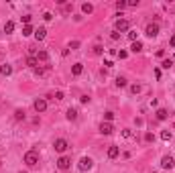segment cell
<instances>
[{
    "label": "cell",
    "mask_w": 175,
    "mask_h": 173,
    "mask_svg": "<svg viewBox=\"0 0 175 173\" xmlns=\"http://www.w3.org/2000/svg\"><path fill=\"white\" fill-rule=\"evenodd\" d=\"M25 163H27L29 167H35L39 163V153H37V151H27V153H25Z\"/></svg>",
    "instance_id": "1"
},
{
    "label": "cell",
    "mask_w": 175,
    "mask_h": 173,
    "mask_svg": "<svg viewBox=\"0 0 175 173\" xmlns=\"http://www.w3.org/2000/svg\"><path fill=\"white\" fill-rule=\"evenodd\" d=\"M145 35H147V37H151V39H153V37H157V35H159V25H157V22H151V25H147V29H145Z\"/></svg>",
    "instance_id": "2"
},
{
    "label": "cell",
    "mask_w": 175,
    "mask_h": 173,
    "mask_svg": "<svg viewBox=\"0 0 175 173\" xmlns=\"http://www.w3.org/2000/svg\"><path fill=\"white\" fill-rule=\"evenodd\" d=\"M53 147H55V151H57V153H65V151H67V147H69V143L65 139H57Z\"/></svg>",
    "instance_id": "3"
},
{
    "label": "cell",
    "mask_w": 175,
    "mask_h": 173,
    "mask_svg": "<svg viewBox=\"0 0 175 173\" xmlns=\"http://www.w3.org/2000/svg\"><path fill=\"white\" fill-rule=\"evenodd\" d=\"M69 165H71V159H69V157H65V155L57 159V167H59L61 171H67V169H69Z\"/></svg>",
    "instance_id": "4"
},
{
    "label": "cell",
    "mask_w": 175,
    "mask_h": 173,
    "mask_svg": "<svg viewBox=\"0 0 175 173\" xmlns=\"http://www.w3.org/2000/svg\"><path fill=\"white\" fill-rule=\"evenodd\" d=\"M92 167H94V161L90 159V157H81L80 159V169L81 171H90Z\"/></svg>",
    "instance_id": "5"
},
{
    "label": "cell",
    "mask_w": 175,
    "mask_h": 173,
    "mask_svg": "<svg viewBox=\"0 0 175 173\" xmlns=\"http://www.w3.org/2000/svg\"><path fill=\"white\" fill-rule=\"evenodd\" d=\"M33 108L37 110V112H45V110H47V100H45V98H37L35 104H33Z\"/></svg>",
    "instance_id": "6"
},
{
    "label": "cell",
    "mask_w": 175,
    "mask_h": 173,
    "mask_svg": "<svg viewBox=\"0 0 175 173\" xmlns=\"http://www.w3.org/2000/svg\"><path fill=\"white\" fill-rule=\"evenodd\" d=\"M128 27H130V22H128L126 19H118V20H116V25H114L116 33H120V31H128Z\"/></svg>",
    "instance_id": "7"
},
{
    "label": "cell",
    "mask_w": 175,
    "mask_h": 173,
    "mask_svg": "<svg viewBox=\"0 0 175 173\" xmlns=\"http://www.w3.org/2000/svg\"><path fill=\"white\" fill-rule=\"evenodd\" d=\"M161 167H163V169H173V167H175V161H173V157L165 155V157L161 159Z\"/></svg>",
    "instance_id": "8"
},
{
    "label": "cell",
    "mask_w": 175,
    "mask_h": 173,
    "mask_svg": "<svg viewBox=\"0 0 175 173\" xmlns=\"http://www.w3.org/2000/svg\"><path fill=\"white\" fill-rule=\"evenodd\" d=\"M112 130H114V128H112L110 122H102V124H100V133L102 134H106V137H108V134H112Z\"/></svg>",
    "instance_id": "9"
},
{
    "label": "cell",
    "mask_w": 175,
    "mask_h": 173,
    "mask_svg": "<svg viewBox=\"0 0 175 173\" xmlns=\"http://www.w3.org/2000/svg\"><path fill=\"white\" fill-rule=\"evenodd\" d=\"M81 73H84V65H81V63H74V67H71V75L77 78V75H81Z\"/></svg>",
    "instance_id": "10"
},
{
    "label": "cell",
    "mask_w": 175,
    "mask_h": 173,
    "mask_svg": "<svg viewBox=\"0 0 175 173\" xmlns=\"http://www.w3.org/2000/svg\"><path fill=\"white\" fill-rule=\"evenodd\" d=\"M130 51H132V53H141V51H142V43H141V41H132Z\"/></svg>",
    "instance_id": "11"
},
{
    "label": "cell",
    "mask_w": 175,
    "mask_h": 173,
    "mask_svg": "<svg viewBox=\"0 0 175 173\" xmlns=\"http://www.w3.org/2000/svg\"><path fill=\"white\" fill-rule=\"evenodd\" d=\"M118 155H120V149H118V147H110V149H108V157H110V159H116Z\"/></svg>",
    "instance_id": "12"
},
{
    "label": "cell",
    "mask_w": 175,
    "mask_h": 173,
    "mask_svg": "<svg viewBox=\"0 0 175 173\" xmlns=\"http://www.w3.org/2000/svg\"><path fill=\"white\" fill-rule=\"evenodd\" d=\"M81 12L84 14H92L94 12V6H92L90 2H84V4H81Z\"/></svg>",
    "instance_id": "13"
},
{
    "label": "cell",
    "mask_w": 175,
    "mask_h": 173,
    "mask_svg": "<svg viewBox=\"0 0 175 173\" xmlns=\"http://www.w3.org/2000/svg\"><path fill=\"white\" fill-rule=\"evenodd\" d=\"M35 37H37V41H43L45 37H47V31H45L43 27H41V29H37V31H35Z\"/></svg>",
    "instance_id": "14"
},
{
    "label": "cell",
    "mask_w": 175,
    "mask_h": 173,
    "mask_svg": "<svg viewBox=\"0 0 175 173\" xmlns=\"http://www.w3.org/2000/svg\"><path fill=\"white\" fill-rule=\"evenodd\" d=\"M167 110H165V108H159V110H157V120H167Z\"/></svg>",
    "instance_id": "15"
},
{
    "label": "cell",
    "mask_w": 175,
    "mask_h": 173,
    "mask_svg": "<svg viewBox=\"0 0 175 173\" xmlns=\"http://www.w3.org/2000/svg\"><path fill=\"white\" fill-rule=\"evenodd\" d=\"M65 118H67V120H75V118H77V110H75V108H69L67 114H65Z\"/></svg>",
    "instance_id": "16"
},
{
    "label": "cell",
    "mask_w": 175,
    "mask_h": 173,
    "mask_svg": "<svg viewBox=\"0 0 175 173\" xmlns=\"http://www.w3.org/2000/svg\"><path fill=\"white\" fill-rule=\"evenodd\" d=\"M37 63H39V61H37V57H33V55H29V57H27V65H29V67H33V69H35V67H37Z\"/></svg>",
    "instance_id": "17"
},
{
    "label": "cell",
    "mask_w": 175,
    "mask_h": 173,
    "mask_svg": "<svg viewBox=\"0 0 175 173\" xmlns=\"http://www.w3.org/2000/svg\"><path fill=\"white\" fill-rule=\"evenodd\" d=\"M35 31H33V27L31 25H27V27H22V37H31Z\"/></svg>",
    "instance_id": "18"
},
{
    "label": "cell",
    "mask_w": 175,
    "mask_h": 173,
    "mask_svg": "<svg viewBox=\"0 0 175 173\" xmlns=\"http://www.w3.org/2000/svg\"><path fill=\"white\" fill-rule=\"evenodd\" d=\"M0 73H2V75H10V73H12V67L10 65H2L0 67Z\"/></svg>",
    "instance_id": "19"
},
{
    "label": "cell",
    "mask_w": 175,
    "mask_h": 173,
    "mask_svg": "<svg viewBox=\"0 0 175 173\" xmlns=\"http://www.w3.org/2000/svg\"><path fill=\"white\" fill-rule=\"evenodd\" d=\"M12 31H14V22H12V20H8V22H6V25H4V33H12Z\"/></svg>",
    "instance_id": "20"
},
{
    "label": "cell",
    "mask_w": 175,
    "mask_h": 173,
    "mask_svg": "<svg viewBox=\"0 0 175 173\" xmlns=\"http://www.w3.org/2000/svg\"><path fill=\"white\" fill-rule=\"evenodd\" d=\"M47 61L49 59V53H47V51H39V53H37V61Z\"/></svg>",
    "instance_id": "21"
},
{
    "label": "cell",
    "mask_w": 175,
    "mask_h": 173,
    "mask_svg": "<svg viewBox=\"0 0 175 173\" xmlns=\"http://www.w3.org/2000/svg\"><path fill=\"white\" fill-rule=\"evenodd\" d=\"M126 84H128L126 78H116V86H118V88H124Z\"/></svg>",
    "instance_id": "22"
},
{
    "label": "cell",
    "mask_w": 175,
    "mask_h": 173,
    "mask_svg": "<svg viewBox=\"0 0 175 173\" xmlns=\"http://www.w3.org/2000/svg\"><path fill=\"white\" fill-rule=\"evenodd\" d=\"M141 90H142V88L139 86V84H132V86H130V92H132V94H141Z\"/></svg>",
    "instance_id": "23"
},
{
    "label": "cell",
    "mask_w": 175,
    "mask_h": 173,
    "mask_svg": "<svg viewBox=\"0 0 175 173\" xmlns=\"http://www.w3.org/2000/svg\"><path fill=\"white\" fill-rule=\"evenodd\" d=\"M161 139H163V140H171V133H169V130H163V133H161Z\"/></svg>",
    "instance_id": "24"
},
{
    "label": "cell",
    "mask_w": 175,
    "mask_h": 173,
    "mask_svg": "<svg viewBox=\"0 0 175 173\" xmlns=\"http://www.w3.org/2000/svg\"><path fill=\"white\" fill-rule=\"evenodd\" d=\"M14 118H16V120H22V118H25V112H22V110H16V112H14Z\"/></svg>",
    "instance_id": "25"
},
{
    "label": "cell",
    "mask_w": 175,
    "mask_h": 173,
    "mask_svg": "<svg viewBox=\"0 0 175 173\" xmlns=\"http://www.w3.org/2000/svg\"><path fill=\"white\" fill-rule=\"evenodd\" d=\"M145 140H147V143H153V140H155V134H153V133H147V134H145Z\"/></svg>",
    "instance_id": "26"
},
{
    "label": "cell",
    "mask_w": 175,
    "mask_h": 173,
    "mask_svg": "<svg viewBox=\"0 0 175 173\" xmlns=\"http://www.w3.org/2000/svg\"><path fill=\"white\" fill-rule=\"evenodd\" d=\"M94 53H96V55H102V53H104V47H102V45H96V47H94Z\"/></svg>",
    "instance_id": "27"
},
{
    "label": "cell",
    "mask_w": 175,
    "mask_h": 173,
    "mask_svg": "<svg viewBox=\"0 0 175 173\" xmlns=\"http://www.w3.org/2000/svg\"><path fill=\"white\" fill-rule=\"evenodd\" d=\"M161 65L165 67V69H169V67L173 65V59H165V61H163V63H161Z\"/></svg>",
    "instance_id": "28"
},
{
    "label": "cell",
    "mask_w": 175,
    "mask_h": 173,
    "mask_svg": "<svg viewBox=\"0 0 175 173\" xmlns=\"http://www.w3.org/2000/svg\"><path fill=\"white\" fill-rule=\"evenodd\" d=\"M124 6H126V0H118V2H116V8H118V10H122Z\"/></svg>",
    "instance_id": "29"
},
{
    "label": "cell",
    "mask_w": 175,
    "mask_h": 173,
    "mask_svg": "<svg viewBox=\"0 0 175 173\" xmlns=\"http://www.w3.org/2000/svg\"><path fill=\"white\" fill-rule=\"evenodd\" d=\"M20 19H22V22H25V27L31 25V14H25V16H20Z\"/></svg>",
    "instance_id": "30"
},
{
    "label": "cell",
    "mask_w": 175,
    "mask_h": 173,
    "mask_svg": "<svg viewBox=\"0 0 175 173\" xmlns=\"http://www.w3.org/2000/svg\"><path fill=\"white\" fill-rule=\"evenodd\" d=\"M122 137H124V139H130V137H132V130L124 128V130H122Z\"/></svg>",
    "instance_id": "31"
},
{
    "label": "cell",
    "mask_w": 175,
    "mask_h": 173,
    "mask_svg": "<svg viewBox=\"0 0 175 173\" xmlns=\"http://www.w3.org/2000/svg\"><path fill=\"white\" fill-rule=\"evenodd\" d=\"M136 37H139L136 31H130V33H128V39H130V41H136Z\"/></svg>",
    "instance_id": "32"
},
{
    "label": "cell",
    "mask_w": 175,
    "mask_h": 173,
    "mask_svg": "<svg viewBox=\"0 0 175 173\" xmlns=\"http://www.w3.org/2000/svg\"><path fill=\"white\" fill-rule=\"evenodd\" d=\"M104 118H106V122H110V120L114 118V112H104Z\"/></svg>",
    "instance_id": "33"
},
{
    "label": "cell",
    "mask_w": 175,
    "mask_h": 173,
    "mask_svg": "<svg viewBox=\"0 0 175 173\" xmlns=\"http://www.w3.org/2000/svg\"><path fill=\"white\" fill-rule=\"evenodd\" d=\"M126 6H139V0H126Z\"/></svg>",
    "instance_id": "34"
},
{
    "label": "cell",
    "mask_w": 175,
    "mask_h": 173,
    "mask_svg": "<svg viewBox=\"0 0 175 173\" xmlns=\"http://www.w3.org/2000/svg\"><path fill=\"white\" fill-rule=\"evenodd\" d=\"M77 47H80V41H71L69 43V49H77Z\"/></svg>",
    "instance_id": "35"
},
{
    "label": "cell",
    "mask_w": 175,
    "mask_h": 173,
    "mask_svg": "<svg viewBox=\"0 0 175 173\" xmlns=\"http://www.w3.org/2000/svg\"><path fill=\"white\" fill-rule=\"evenodd\" d=\"M53 98H55V100H63V92H55Z\"/></svg>",
    "instance_id": "36"
},
{
    "label": "cell",
    "mask_w": 175,
    "mask_h": 173,
    "mask_svg": "<svg viewBox=\"0 0 175 173\" xmlns=\"http://www.w3.org/2000/svg\"><path fill=\"white\" fill-rule=\"evenodd\" d=\"M110 39H112V41H118V39H120V33H116V31H114V33L110 35Z\"/></svg>",
    "instance_id": "37"
},
{
    "label": "cell",
    "mask_w": 175,
    "mask_h": 173,
    "mask_svg": "<svg viewBox=\"0 0 175 173\" xmlns=\"http://www.w3.org/2000/svg\"><path fill=\"white\" fill-rule=\"evenodd\" d=\"M126 57H128L126 51H120V53H118V59H126Z\"/></svg>",
    "instance_id": "38"
},
{
    "label": "cell",
    "mask_w": 175,
    "mask_h": 173,
    "mask_svg": "<svg viewBox=\"0 0 175 173\" xmlns=\"http://www.w3.org/2000/svg\"><path fill=\"white\" fill-rule=\"evenodd\" d=\"M80 102H81V104H88V102H90V96H81Z\"/></svg>",
    "instance_id": "39"
},
{
    "label": "cell",
    "mask_w": 175,
    "mask_h": 173,
    "mask_svg": "<svg viewBox=\"0 0 175 173\" xmlns=\"http://www.w3.org/2000/svg\"><path fill=\"white\" fill-rule=\"evenodd\" d=\"M43 19H45V20H51V19H53V14H51V12H45V14H43Z\"/></svg>",
    "instance_id": "40"
},
{
    "label": "cell",
    "mask_w": 175,
    "mask_h": 173,
    "mask_svg": "<svg viewBox=\"0 0 175 173\" xmlns=\"http://www.w3.org/2000/svg\"><path fill=\"white\" fill-rule=\"evenodd\" d=\"M35 75H43V69H41V67H35Z\"/></svg>",
    "instance_id": "41"
},
{
    "label": "cell",
    "mask_w": 175,
    "mask_h": 173,
    "mask_svg": "<svg viewBox=\"0 0 175 173\" xmlns=\"http://www.w3.org/2000/svg\"><path fill=\"white\" fill-rule=\"evenodd\" d=\"M169 45H171V47H175V35L171 37V41H169Z\"/></svg>",
    "instance_id": "42"
},
{
    "label": "cell",
    "mask_w": 175,
    "mask_h": 173,
    "mask_svg": "<svg viewBox=\"0 0 175 173\" xmlns=\"http://www.w3.org/2000/svg\"><path fill=\"white\" fill-rule=\"evenodd\" d=\"M20 173H27V171H20Z\"/></svg>",
    "instance_id": "43"
},
{
    "label": "cell",
    "mask_w": 175,
    "mask_h": 173,
    "mask_svg": "<svg viewBox=\"0 0 175 173\" xmlns=\"http://www.w3.org/2000/svg\"><path fill=\"white\" fill-rule=\"evenodd\" d=\"M173 61H175V55H173Z\"/></svg>",
    "instance_id": "44"
},
{
    "label": "cell",
    "mask_w": 175,
    "mask_h": 173,
    "mask_svg": "<svg viewBox=\"0 0 175 173\" xmlns=\"http://www.w3.org/2000/svg\"><path fill=\"white\" fill-rule=\"evenodd\" d=\"M0 165H2V161H0Z\"/></svg>",
    "instance_id": "45"
}]
</instances>
